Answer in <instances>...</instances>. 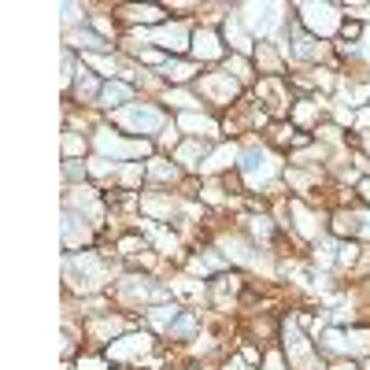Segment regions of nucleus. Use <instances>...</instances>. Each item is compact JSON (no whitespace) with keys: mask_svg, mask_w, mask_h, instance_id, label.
Listing matches in <instances>:
<instances>
[{"mask_svg":"<svg viewBox=\"0 0 370 370\" xmlns=\"http://www.w3.org/2000/svg\"><path fill=\"white\" fill-rule=\"evenodd\" d=\"M200 96L204 100H212V104H230V96H237V82L230 74H200V82H197Z\"/></svg>","mask_w":370,"mask_h":370,"instance_id":"obj_1","label":"nucleus"},{"mask_svg":"<svg viewBox=\"0 0 370 370\" xmlns=\"http://www.w3.org/2000/svg\"><path fill=\"white\" fill-rule=\"evenodd\" d=\"M115 119L134 126V130H144V134H152V130L163 126V115H159L156 108H122V111H115Z\"/></svg>","mask_w":370,"mask_h":370,"instance_id":"obj_2","label":"nucleus"},{"mask_svg":"<svg viewBox=\"0 0 370 370\" xmlns=\"http://www.w3.org/2000/svg\"><path fill=\"white\" fill-rule=\"evenodd\" d=\"M192 56H197L200 63H215V59H222V37L215 34L212 26H200L197 34H192Z\"/></svg>","mask_w":370,"mask_h":370,"instance_id":"obj_3","label":"nucleus"},{"mask_svg":"<svg viewBox=\"0 0 370 370\" xmlns=\"http://www.w3.org/2000/svg\"><path fill=\"white\" fill-rule=\"evenodd\" d=\"M296 11H303V26L315 30V34H330L337 26V19H330L337 8H330V4H300Z\"/></svg>","mask_w":370,"mask_h":370,"instance_id":"obj_4","label":"nucleus"},{"mask_svg":"<svg viewBox=\"0 0 370 370\" xmlns=\"http://www.w3.org/2000/svg\"><path fill=\"white\" fill-rule=\"evenodd\" d=\"M255 96H260V100H270L267 104V115H282V104H293L289 100V96H282V78L278 74H270V78H263L260 86H255Z\"/></svg>","mask_w":370,"mask_h":370,"instance_id":"obj_5","label":"nucleus"},{"mask_svg":"<svg viewBox=\"0 0 370 370\" xmlns=\"http://www.w3.org/2000/svg\"><path fill=\"white\" fill-rule=\"evenodd\" d=\"M137 352H149V337L144 333H130V337H122V341H111L108 356L111 359H134Z\"/></svg>","mask_w":370,"mask_h":370,"instance_id":"obj_6","label":"nucleus"},{"mask_svg":"<svg viewBox=\"0 0 370 370\" xmlns=\"http://www.w3.org/2000/svg\"><path fill=\"white\" fill-rule=\"evenodd\" d=\"M330 230L337 237H356L359 233V215L356 212H345V207H337L333 219H330Z\"/></svg>","mask_w":370,"mask_h":370,"instance_id":"obj_7","label":"nucleus"},{"mask_svg":"<svg viewBox=\"0 0 370 370\" xmlns=\"http://www.w3.org/2000/svg\"><path fill=\"white\" fill-rule=\"evenodd\" d=\"M163 11H167V8H152V4L137 8V4H130V8H122V19H130V23H149V26H159V23H163Z\"/></svg>","mask_w":370,"mask_h":370,"instance_id":"obj_8","label":"nucleus"},{"mask_svg":"<svg viewBox=\"0 0 370 370\" xmlns=\"http://www.w3.org/2000/svg\"><path fill=\"white\" fill-rule=\"evenodd\" d=\"M130 96H134V89L126 86V82H108L104 93H100V108H122Z\"/></svg>","mask_w":370,"mask_h":370,"instance_id":"obj_9","label":"nucleus"},{"mask_svg":"<svg viewBox=\"0 0 370 370\" xmlns=\"http://www.w3.org/2000/svg\"><path fill=\"white\" fill-rule=\"evenodd\" d=\"M192 74H200L197 63H178V59H167L163 63V78H167V82H174V86H185Z\"/></svg>","mask_w":370,"mask_h":370,"instance_id":"obj_10","label":"nucleus"},{"mask_svg":"<svg viewBox=\"0 0 370 370\" xmlns=\"http://www.w3.org/2000/svg\"><path fill=\"white\" fill-rule=\"evenodd\" d=\"M204 156H207V144H204V141H189V144H182V149H178V159H182V167H185V170L204 167V163H200Z\"/></svg>","mask_w":370,"mask_h":370,"instance_id":"obj_11","label":"nucleus"},{"mask_svg":"<svg viewBox=\"0 0 370 370\" xmlns=\"http://www.w3.org/2000/svg\"><path fill=\"white\" fill-rule=\"evenodd\" d=\"M226 41L233 45V52H237V56H252V37H248L237 23H226Z\"/></svg>","mask_w":370,"mask_h":370,"instance_id":"obj_12","label":"nucleus"},{"mask_svg":"<svg viewBox=\"0 0 370 370\" xmlns=\"http://www.w3.org/2000/svg\"><path fill=\"white\" fill-rule=\"evenodd\" d=\"M78 96H89V100H100V93H104V86L100 82H96V78L82 67V71H78V89H74Z\"/></svg>","mask_w":370,"mask_h":370,"instance_id":"obj_13","label":"nucleus"},{"mask_svg":"<svg viewBox=\"0 0 370 370\" xmlns=\"http://www.w3.org/2000/svg\"><path fill=\"white\" fill-rule=\"evenodd\" d=\"M67 41H71L74 48H89V52H104V48H108V41L96 37L93 30H82V34H67Z\"/></svg>","mask_w":370,"mask_h":370,"instance_id":"obj_14","label":"nucleus"},{"mask_svg":"<svg viewBox=\"0 0 370 370\" xmlns=\"http://www.w3.org/2000/svg\"><path fill=\"white\" fill-rule=\"evenodd\" d=\"M144 174H149L152 182H174L178 178V167H170L167 159H152V163L144 167Z\"/></svg>","mask_w":370,"mask_h":370,"instance_id":"obj_15","label":"nucleus"},{"mask_svg":"<svg viewBox=\"0 0 370 370\" xmlns=\"http://www.w3.org/2000/svg\"><path fill=\"white\" fill-rule=\"evenodd\" d=\"M233 159H241V156H237V149H233V144H222V149H219L212 159H204V170H219V167H230Z\"/></svg>","mask_w":370,"mask_h":370,"instance_id":"obj_16","label":"nucleus"},{"mask_svg":"<svg viewBox=\"0 0 370 370\" xmlns=\"http://www.w3.org/2000/svg\"><path fill=\"white\" fill-rule=\"evenodd\" d=\"M174 315H178V308H174V303H163V308H152V311H149V323L170 330V326H174Z\"/></svg>","mask_w":370,"mask_h":370,"instance_id":"obj_17","label":"nucleus"},{"mask_svg":"<svg viewBox=\"0 0 370 370\" xmlns=\"http://www.w3.org/2000/svg\"><path fill=\"white\" fill-rule=\"evenodd\" d=\"M318 111H323V104H315V100H296V108H293V126H296V122H315Z\"/></svg>","mask_w":370,"mask_h":370,"instance_id":"obj_18","label":"nucleus"},{"mask_svg":"<svg viewBox=\"0 0 370 370\" xmlns=\"http://www.w3.org/2000/svg\"><path fill=\"white\" fill-rule=\"evenodd\" d=\"M122 326H126L122 318H111V315H108V318H100V323H89V333H93V337H108V333L115 337V333H122Z\"/></svg>","mask_w":370,"mask_h":370,"instance_id":"obj_19","label":"nucleus"},{"mask_svg":"<svg viewBox=\"0 0 370 370\" xmlns=\"http://www.w3.org/2000/svg\"><path fill=\"white\" fill-rule=\"evenodd\" d=\"M226 67L233 71V82H237V86L252 82V67H248V59H245V56H230V59H226Z\"/></svg>","mask_w":370,"mask_h":370,"instance_id":"obj_20","label":"nucleus"},{"mask_svg":"<svg viewBox=\"0 0 370 370\" xmlns=\"http://www.w3.org/2000/svg\"><path fill=\"white\" fill-rule=\"evenodd\" d=\"M74 215H67V222H63V245H67V248H74L78 245V226H74ZM82 241H86V245H89V241H93V233L89 230H82Z\"/></svg>","mask_w":370,"mask_h":370,"instance_id":"obj_21","label":"nucleus"},{"mask_svg":"<svg viewBox=\"0 0 370 370\" xmlns=\"http://www.w3.org/2000/svg\"><path fill=\"white\" fill-rule=\"evenodd\" d=\"M192 330H197V315H192V311H185L182 318H174V326L167 330L170 337H189Z\"/></svg>","mask_w":370,"mask_h":370,"instance_id":"obj_22","label":"nucleus"},{"mask_svg":"<svg viewBox=\"0 0 370 370\" xmlns=\"http://www.w3.org/2000/svg\"><path fill=\"white\" fill-rule=\"evenodd\" d=\"M182 126H185V130H204L207 137L219 134V126H215L212 119H197V115H182Z\"/></svg>","mask_w":370,"mask_h":370,"instance_id":"obj_23","label":"nucleus"},{"mask_svg":"<svg viewBox=\"0 0 370 370\" xmlns=\"http://www.w3.org/2000/svg\"><path fill=\"white\" fill-rule=\"evenodd\" d=\"M167 100H170V104H178V108H197V104H200L197 96H189L185 89H170V93H167Z\"/></svg>","mask_w":370,"mask_h":370,"instance_id":"obj_24","label":"nucleus"},{"mask_svg":"<svg viewBox=\"0 0 370 370\" xmlns=\"http://www.w3.org/2000/svg\"><path fill=\"white\" fill-rule=\"evenodd\" d=\"M141 178H144V167L141 163H126L122 167V185H137Z\"/></svg>","mask_w":370,"mask_h":370,"instance_id":"obj_25","label":"nucleus"},{"mask_svg":"<svg viewBox=\"0 0 370 370\" xmlns=\"http://www.w3.org/2000/svg\"><path fill=\"white\" fill-rule=\"evenodd\" d=\"M337 263H341V267L359 263V245H341V255H337Z\"/></svg>","mask_w":370,"mask_h":370,"instance_id":"obj_26","label":"nucleus"},{"mask_svg":"<svg viewBox=\"0 0 370 370\" xmlns=\"http://www.w3.org/2000/svg\"><path fill=\"white\" fill-rule=\"evenodd\" d=\"M341 11H348V15H352V23L370 19V4H341Z\"/></svg>","mask_w":370,"mask_h":370,"instance_id":"obj_27","label":"nucleus"},{"mask_svg":"<svg viewBox=\"0 0 370 370\" xmlns=\"http://www.w3.org/2000/svg\"><path fill=\"white\" fill-rule=\"evenodd\" d=\"M63 152H67V159L78 156V152H86V141H78L74 134H67V137H63Z\"/></svg>","mask_w":370,"mask_h":370,"instance_id":"obj_28","label":"nucleus"},{"mask_svg":"<svg viewBox=\"0 0 370 370\" xmlns=\"http://www.w3.org/2000/svg\"><path fill=\"white\" fill-rule=\"evenodd\" d=\"M63 174H67V182H78V178H86V163L78 167V159H67V167H63Z\"/></svg>","mask_w":370,"mask_h":370,"instance_id":"obj_29","label":"nucleus"},{"mask_svg":"<svg viewBox=\"0 0 370 370\" xmlns=\"http://www.w3.org/2000/svg\"><path fill=\"white\" fill-rule=\"evenodd\" d=\"M341 34H345L348 41H359V37H363V23H352V19L341 23Z\"/></svg>","mask_w":370,"mask_h":370,"instance_id":"obj_30","label":"nucleus"},{"mask_svg":"<svg viewBox=\"0 0 370 370\" xmlns=\"http://www.w3.org/2000/svg\"><path fill=\"white\" fill-rule=\"evenodd\" d=\"M159 141H163V144H174V141H178V126H163V137H159Z\"/></svg>","mask_w":370,"mask_h":370,"instance_id":"obj_31","label":"nucleus"},{"mask_svg":"<svg viewBox=\"0 0 370 370\" xmlns=\"http://www.w3.org/2000/svg\"><path fill=\"white\" fill-rule=\"evenodd\" d=\"M356 192H359V197H363L366 204H370V178H363V182L356 185Z\"/></svg>","mask_w":370,"mask_h":370,"instance_id":"obj_32","label":"nucleus"},{"mask_svg":"<svg viewBox=\"0 0 370 370\" xmlns=\"http://www.w3.org/2000/svg\"><path fill=\"white\" fill-rule=\"evenodd\" d=\"M356 237H370V215L359 219V233H356Z\"/></svg>","mask_w":370,"mask_h":370,"instance_id":"obj_33","label":"nucleus"},{"mask_svg":"<svg viewBox=\"0 0 370 370\" xmlns=\"http://www.w3.org/2000/svg\"><path fill=\"white\" fill-rule=\"evenodd\" d=\"M267 370H285V363H282L278 356H270V363H267Z\"/></svg>","mask_w":370,"mask_h":370,"instance_id":"obj_34","label":"nucleus"},{"mask_svg":"<svg viewBox=\"0 0 370 370\" xmlns=\"http://www.w3.org/2000/svg\"><path fill=\"white\" fill-rule=\"evenodd\" d=\"M333 370H359V366H356V363H337Z\"/></svg>","mask_w":370,"mask_h":370,"instance_id":"obj_35","label":"nucleus"}]
</instances>
